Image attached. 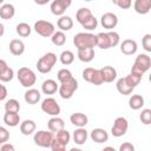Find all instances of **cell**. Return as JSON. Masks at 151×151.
Listing matches in <instances>:
<instances>
[{
	"label": "cell",
	"instance_id": "6f0895ef",
	"mask_svg": "<svg viewBox=\"0 0 151 151\" xmlns=\"http://www.w3.org/2000/svg\"><path fill=\"white\" fill-rule=\"evenodd\" d=\"M0 145H1V142H0Z\"/></svg>",
	"mask_w": 151,
	"mask_h": 151
},
{
	"label": "cell",
	"instance_id": "680465c9",
	"mask_svg": "<svg viewBox=\"0 0 151 151\" xmlns=\"http://www.w3.org/2000/svg\"><path fill=\"white\" fill-rule=\"evenodd\" d=\"M0 126H1V125H0Z\"/></svg>",
	"mask_w": 151,
	"mask_h": 151
},
{
	"label": "cell",
	"instance_id": "836d02e7",
	"mask_svg": "<svg viewBox=\"0 0 151 151\" xmlns=\"http://www.w3.org/2000/svg\"><path fill=\"white\" fill-rule=\"evenodd\" d=\"M20 103L12 98V99H8L6 103H5V111L7 112H19L20 111Z\"/></svg>",
	"mask_w": 151,
	"mask_h": 151
},
{
	"label": "cell",
	"instance_id": "e0dca14e",
	"mask_svg": "<svg viewBox=\"0 0 151 151\" xmlns=\"http://www.w3.org/2000/svg\"><path fill=\"white\" fill-rule=\"evenodd\" d=\"M70 122L77 126V127H84L87 125L88 123V118L86 114L81 113V112H76V113H72L71 117H70Z\"/></svg>",
	"mask_w": 151,
	"mask_h": 151
},
{
	"label": "cell",
	"instance_id": "484cf974",
	"mask_svg": "<svg viewBox=\"0 0 151 151\" xmlns=\"http://www.w3.org/2000/svg\"><path fill=\"white\" fill-rule=\"evenodd\" d=\"M57 26L63 32L70 31L73 27V20L68 15H60L59 19H58V21H57Z\"/></svg>",
	"mask_w": 151,
	"mask_h": 151
},
{
	"label": "cell",
	"instance_id": "f35d334b",
	"mask_svg": "<svg viewBox=\"0 0 151 151\" xmlns=\"http://www.w3.org/2000/svg\"><path fill=\"white\" fill-rule=\"evenodd\" d=\"M83 28H85V29H87V31H92V29H96L97 28V26H98V20L96 19V17L93 15L91 19H88L86 22H84L83 25Z\"/></svg>",
	"mask_w": 151,
	"mask_h": 151
},
{
	"label": "cell",
	"instance_id": "7402d4cb",
	"mask_svg": "<svg viewBox=\"0 0 151 151\" xmlns=\"http://www.w3.org/2000/svg\"><path fill=\"white\" fill-rule=\"evenodd\" d=\"M40 97H41L40 92H39L38 90H35V88H31V87H29V88L25 92V94H24L25 101H26L27 104H29V105H34V104H37V103L40 100Z\"/></svg>",
	"mask_w": 151,
	"mask_h": 151
},
{
	"label": "cell",
	"instance_id": "52a82bcc",
	"mask_svg": "<svg viewBox=\"0 0 151 151\" xmlns=\"http://www.w3.org/2000/svg\"><path fill=\"white\" fill-rule=\"evenodd\" d=\"M54 138V133L52 131H45V130H40L38 132L34 133L33 136V142L35 145L40 146V147H50L51 143Z\"/></svg>",
	"mask_w": 151,
	"mask_h": 151
},
{
	"label": "cell",
	"instance_id": "1f68e13d",
	"mask_svg": "<svg viewBox=\"0 0 151 151\" xmlns=\"http://www.w3.org/2000/svg\"><path fill=\"white\" fill-rule=\"evenodd\" d=\"M15 31H17V33H18L20 37L26 38V37H28V35L31 34L32 28H31V26H29L27 22H19V24L17 25V27H15Z\"/></svg>",
	"mask_w": 151,
	"mask_h": 151
},
{
	"label": "cell",
	"instance_id": "ffe728a7",
	"mask_svg": "<svg viewBox=\"0 0 151 151\" xmlns=\"http://www.w3.org/2000/svg\"><path fill=\"white\" fill-rule=\"evenodd\" d=\"M133 8L138 14H147L151 9V0H134Z\"/></svg>",
	"mask_w": 151,
	"mask_h": 151
},
{
	"label": "cell",
	"instance_id": "44dd1931",
	"mask_svg": "<svg viewBox=\"0 0 151 151\" xmlns=\"http://www.w3.org/2000/svg\"><path fill=\"white\" fill-rule=\"evenodd\" d=\"M4 123L7 126L11 127H15L20 124V116L19 112H7L4 114Z\"/></svg>",
	"mask_w": 151,
	"mask_h": 151
},
{
	"label": "cell",
	"instance_id": "7a4b0ae2",
	"mask_svg": "<svg viewBox=\"0 0 151 151\" xmlns=\"http://www.w3.org/2000/svg\"><path fill=\"white\" fill-rule=\"evenodd\" d=\"M73 44L77 50L94 48L97 46V37L88 32H79L73 37Z\"/></svg>",
	"mask_w": 151,
	"mask_h": 151
},
{
	"label": "cell",
	"instance_id": "8d00e7d4",
	"mask_svg": "<svg viewBox=\"0 0 151 151\" xmlns=\"http://www.w3.org/2000/svg\"><path fill=\"white\" fill-rule=\"evenodd\" d=\"M139 119L144 125H150L151 124V110L144 109L142 111V113L139 114Z\"/></svg>",
	"mask_w": 151,
	"mask_h": 151
},
{
	"label": "cell",
	"instance_id": "cb8c5ba5",
	"mask_svg": "<svg viewBox=\"0 0 151 151\" xmlns=\"http://www.w3.org/2000/svg\"><path fill=\"white\" fill-rule=\"evenodd\" d=\"M35 122L32 119H25L24 122L20 123V132L24 136H29L35 131Z\"/></svg>",
	"mask_w": 151,
	"mask_h": 151
},
{
	"label": "cell",
	"instance_id": "11a10c76",
	"mask_svg": "<svg viewBox=\"0 0 151 151\" xmlns=\"http://www.w3.org/2000/svg\"><path fill=\"white\" fill-rule=\"evenodd\" d=\"M4 1H5V0H0V5H1V4H4Z\"/></svg>",
	"mask_w": 151,
	"mask_h": 151
},
{
	"label": "cell",
	"instance_id": "e575fe53",
	"mask_svg": "<svg viewBox=\"0 0 151 151\" xmlns=\"http://www.w3.org/2000/svg\"><path fill=\"white\" fill-rule=\"evenodd\" d=\"M55 139H58L59 142H61L65 146L70 143V140H71V134H70V132L67 131V130H65V129H63V130H60V131H58V132H55Z\"/></svg>",
	"mask_w": 151,
	"mask_h": 151
},
{
	"label": "cell",
	"instance_id": "2e32d148",
	"mask_svg": "<svg viewBox=\"0 0 151 151\" xmlns=\"http://www.w3.org/2000/svg\"><path fill=\"white\" fill-rule=\"evenodd\" d=\"M100 70V73H101V78H103V81L104 83H112L113 80H116L117 78V71L114 67L112 66H104Z\"/></svg>",
	"mask_w": 151,
	"mask_h": 151
},
{
	"label": "cell",
	"instance_id": "5bb4252c",
	"mask_svg": "<svg viewBox=\"0 0 151 151\" xmlns=\"http://www.w3.org/2000/svg\"><path fill=\"white\" fill-rule=\"evenodd\" d=\"M90 137L94 143H98V144H101L109 140V133L106 132V130L100 129V127L93 129L90 133Z\"/></svg>",
	"mask_w": 151,
	"mask_h": 151
},
{
	"label": "cell",
	"instance_id": "74e56055",
	"mask_svg": "<svg viewBox=\"0 0 151 151\" xmlns=\"http://www.w3.org/2000/svg\"><path fill=\"white\" fill-rule=\"evenodd\" d=\"M72 77H73V76H72L71 71L67 70V68H61V70H59V71H58V74H57V78H58L59 83H63V81H65V80H67V79H70V78H72Z\"/></svg>",
	"mask_w": 151,
	"mask_h": 151
},
{
	"label": "cell",
	"instance_id": "9a60e30c",
	"mask_svg": "<svg viewBox=\"0 0 151 151\" xmlns=\"http://www.w3.org/2000/svg\"><path fill=\"white\" fill-rule=\"evenodd\" d=\"M47 127L50 131L55 133V132L65 129V122L63 118H60L58 116H52V118H50V120L47 122Z\"/></svg>",
	"mask_w": 151,
	"mask_h": 151
},
{
	"label": "cell",
	"instance_id": "f546056e",
	"mask_svg": "<svg viewBox=\"0 0 151 151\" xmlns=\"http://www.w3.org/2000/svg\"><path fill=\"white\" fill-rule=\"evenodd\" d=\"M129 106L132 110H139L144 106V98L140 94H132L129 98Z\"/></svg>",
	"mask_w": 151,
	"mask_h": 151
},
{
	"label": "cell",
	"instance_id": "bcb514c9",
	"mask_svg": "<svg viewBox=\"0 0 151 151\" xmlns=\"http://www.w3.org/2000/svg\"><path fill=\"white\" fill-rule=\"evenodd\" d=\"M8 139H9V132H8V130L5 129V127H2V126H0V142H1V144L5 143V142H7Z\"/></svg>",
	"mask_w": 151,
	"mask_h": 151
},
{
	"label": "cell",
	"instance_id": "ba28073f",
	"mask_svg": "<svg viewBox=\"0 0 151 151\" xmlns=\"http://www.w3.org/2000/svg\"><path fill=\"white\" fill-rule=\"evenodd\" d=\"M33 28H34V31L39 35H41L44 38H50L54 33V31H55L54 29V25L52 22H50V21H46V20H38V21H35Z\"/></svg>",
	"mask_w": 151,
	"mask_h": 151
},
{
	"label": "cell",
	"instance_id": "277c9868",
	"mask_svg": "<svg viewBox=\"0 0 151 151\" xmlns=\"http://www.w3.org/2000/svg\"><path fill=\"white\" fill-rule=\"evenodd\" d=\"M57 63V54L53 52H47L37 61V70L40 73H48L52 71Z\"/></svg>",
	"mask_w": 151,
	"mask_h": 151
},
{
	"label": "cell",
	"instance_id": "d6986e66",
	"mask_svg": "<svg viewBox=\"0 0 151 151\" xmlns=\"http://www.w3.org/2000/svg\"><path fill=\"white\" fill-rule=\"evenodd\" d=\"M9 52L13 54V55H21L24 52H25V44L22 40L20 39H13L11 40L9 42Z\"/></svg>",
	"mask_w": 151,
	"mask_h": 151
},
{
	"label": "cell",
	"instance_id": "60d3db41",
	"mask_svg": "<svg viewBox=\"0 0 151 151\" xmlns=\"http://www.w3.org/2000/svg\"><path fill=\"white\" fill-rule=\"evenodd\" d=\"M13 77H14V71H13L12 67H8V68L6 70V72H5L2 76H0V81H2V83H8V81H11V80L13 79Z\"/></svg>",
	"mask_w": 151,
	"mask_h": 151
},
{
	"label": "cell",
	"instance_id": "681fc988",
	"mask_svg": "<svg viewBox=\"0 0 151 151\" xmlns=\"http://www.w3.org/2000/svg\"><path fill=\"white\" fill-rule=\"evenodd\" d=\"M6 97H7V88H6L5 85H2L0 83V101L6 99Z\"/></svg>",
	"mask_w": 151,
	"mask_h": 151
},
{
	"label": "cell",
	"instance_id": "ac0fdd59",
	"mask_svg": "<svg viewBox=\"0 0 151 151\" xmlns=\"http://www.w3.org/2000/svg\"><path fill=\"white\" fill-rule=\"evenodd\" d=\"M58 88H59V85L53 79H46L41 84V91H42L44 94H47V96L54 94L58 91Z\"/></svg>",
	"mask_w": 151,
	"mask_h": 151
},
{
	"label": "cell",
	"instance_id": "db71d44e",
	"mask_svg": "<svg viewBox=\"0 0 151 151\" xmlns=\"http://www.w3.org/2000/svg\"><path fill=\"white\" fill-rule=\"evenodd\" d=\"M104 150H112V151H114V149H113V147H111V146H107V147H104Z\"/></svg>",
	"mask_w": 151,
	"mask_h": 151
},
{
	"label": "cell",
	"instance_id": "3957f363",
	"mask_svg": "<svg viewBox=\"0 0 151 151\" xmlns=\"http://www.w3.org/2000/svg\"><path fill=\"white\" fill-rule=\"evenodd\" d=\"M150 67H151V59H150V57L147 54H145V53H140L134 59V63H133L132 68H131V73L143 77V74L146 71H149Z\"/></svg>",
	"mask_w": 151,
	"mask_h": 151
},
{
	"label": "cell",
	"instance_id": "9c48e42d",
	"mask_svg": "<svg viewBox=\"0 0 151 151\" xmlns=\"http://www.w3.org/2000/svg\"><path fill=\"white\" fill-rule=\"evenodd\" d=\"M129 129V123H127V119L124 118V117H117L113 122V125L111 127V133L113 137H122L126 133Z\"/></svg>",
	"mask_w": 151,
	"mask_h": 151
},
{
	"label": "cell",
	"instance_id": "b9f144b4",
	"mask_svg": "<svg viewBox=\"0 0 151 151\" xmlns=\"http://www.w3.org/2000/svg\"><path fill=\"white\" fill-rule=\"evenodd\" d=\"M112 2L122 9H129L132 6V0H112Z\"/></svg>",
	"mask_w": 151,
	"mask_h": 151
},
{
	"label": "cell",
	"instance_id": "f1b7e54d",
	"mask_svg": "<svg viewBox=\"0 0 151 151\" xmlns=\"http://www.w3.org/2000/svg\"><path fill=\"white\" fill-rule=\"evenodd\" d=\"M96 53H94V48H85V50H78V59L83 63H90L93 60Z\"/></svg>",
	"mask_w": 151,
	"mask_h": 151
},
{
	"label": "cell",
	"instance_id": "8fae6325",
	"mask_svg": "<svg viewBox=\"0 0 151 151\" xmlns=\"http://www.w3.org/2000/svg\"><path fill=\"white\" fill-rule=\"evenodd\" d=\"M71 4H72V0H53L51 2L50 9L52 14L60 17V15H64V13L71 6Z\"/></svg>",
	"mask_w": 151,
	"mask_h": 151
},
{
	"label": "cell",
	"instance_id": "4fadbf2b",
	"mask_svg": "<svg viewBox=\"0 0 151 151\" xmlns=\"http://www.w3.org/2000/svg\"><path fill=\"white\" fill-rule=\"evenodd\" d=\"M137 50H138V45L137 41L133 39H125L120 44V51L125 55H132L137 52Z\"/></svg>",
	"mask_w": 151,
	"mask_h": 151
},
{
	"label": "cell",
	"instance_id": "30bf717a",
	"mask_svg": "<svg viewBox=\"0 0 151 151\" xmlns=\"http://www.w3.org/2000/svg\"><path fill=\"white\" fill-rule=\"evenodd\" d=\"M41 110L50 116H59L60 113V106L52 97H47L41 101Z\"/></svg>",
	"mask_w": 151,
	"mask_h": 151
},
{
	"label": "cell",
	"instance_id": "ee69618b",
	"mask_svg": "<svg viewBox=\"0 0 151 151\" xmlns=\"http://www.w3.org/2000/svg\"><path fill=\"white\" fill-rule=\"evenodd\" d=\"M142 45H143V48L146 52H151V34H145L143 37Z\"/></svg>",
	"mask_w": 151,
	"mask_h": 151
},
{
	"label": "cell",
	"instance_id": "8992f818",
	"mask_svg": "<svg viewBox=\"0 0 151 151\" xmlns=\"http://www.w3.org/2000/svg\"><path fill=\"white\" fill-rule=\"evenodd\" d=\"M78 90V81L76 78H70L63 83H60V86L58 88V92L63 99H70L73 97L74 92Z\"/></svg>",
	"mask_w": 151,
	"mask_h": 151
},
{
	"label": "cell",
	"instance_id": "4dcf8cb0",
	"mask_svg": "<svg viewBox=\"0 0 151 151\" xmlns=\"http://www.w3.org/2000/svg\"><path fill=\"white\" fill-rule=\"evenodd\" d=\"M51 41L55 46H63L66 42V35L63 31H54V33L51 35Z\"/></svg>",
	"mask_w": 151,
	"mask_h": 151
},
{
	"label": "cell",
	"instance_id": "816d5d0a",
	"mask_svg": "<svg viewBox=\"0 0 151 151\" xmlns=\"http://www.w3.org/2000/svg\"><path fill=\"white\" fill-rule=\"evenodd\" d=\"M51 0H34V2L37 4V5H40V6H42V5H46V4H48Z\"/></svg>",
	"mask_w": 151,
	"mask_h": 151
},
{
	"label": "cell",
	"instance_id": "6da1fadb",
	"mask_svg": "<svg viewBox=\"0 0 151 151\" xmlns=\"http://www.w3.org/2000/svg\"><path fill=\"white\" fill-rule=\"evenodd\" d=\"M96 37H97V46L101 50H109L111 47H114L120 41L119 34L114 31L100 32Z\"/></svg>",
	"mask_w": 151,
	"mask_h": 151
},
{
	"label": "cell",
	"instance_id": "d6a6232c",
	"mask_svg": "<svg viewBox=\"0 0 151 151\" xmlns=\"http://www.w3.org/2000/svg\"><path fill=\"white\" fill-rule=\"evenodd\" d=\"M59 59H60V63L63 65H71L73 61H74V54L72 51H63L59 55Z\"/></svg>",
	"mask_w": 151,
	"mask_h": 151
},
{
	"label": "cell",
	"instance_id": "7bdbcfd3",
	"mask_svg": "<svg viewBox=\"0 0 151 151\" xmlns=\"http://www.w3.org/2000/svg\"><path fill=\"white\" fill-rule=\"evenodd\" d=\"M50 149L53 150V151H64V150L66 149V146H65L61 142H59L58 139H55V137H54L53 140H52V143H51Z\"/></svg>",
	"mask_w": 151,
	"mask_h": 151
},
{
	"label": "cell",
	"instance_id": "603a6c76",
	"mask_svg": "<svg viewBox=\"0 0 151 151\" xmlns=\"http://www.w3.org/2000/svg\"><path fill=\"white\" fill-rule=\"evenodd\" d=\"M73 142L78 145H83L85 144V142L88 138V132L84 129V127H78L73 131Z\"/></svg>",
	"mask_w": 151,
	"mask_h": 151
},
{
	"label": "cell",
	"instance_id": "83f0119b",
	"mask_svg": "<svg viewBox=\"0 0 151 151\" xmlns=\"http://www.w3.org/2000/svg\"><path fill=\"white\" fill-rule=\"evenodd\" d=\"M93 17V14H92V12H91V9H88V8H86V7H81V8H79L78 11H77V13H76V19H77V21L80 24V25H83L84 22H86L88 19H91Z\"/></svg>",
	"mask_w": 151,
	"mask_h": 151
},
{
	"label": "cell",
	"instance_id": "4316f807",
	"mask_svg": "<svg viewBox=\"0 0 151 151\" xmlns=\"http://www.w3.org/2000/svg\"><path fill=\"white\" fill-rule=\"evenodd\" d=\"M116 87H117L118 92H119L120 94H123V96H129V94H131L132 91L134 90L132 86H130V85L126 83L125 78H119V79L117 80Z\"/></svg>",
	"mask_w": 151,
	"mask_h": 151
},
{
	"label": "cell",
	"instance_id": "9f6ffc18",
	"mask_svg": "<svg viewBox=\"0 0 151 151\" xmlns=\"http://www.w3.org/2000/svg\"><path fill=\"white\" fill-rule=\"evenodd\" d=\"M84 1H92V0H84Z\"/></svg>",
	"mask_w": 151,
	"mask_h": 151
},
{
	"label": "cell",
	"instance_id": "7c38bea8",
	"mask_svg": "<svg viewBox=\"0 0 151 151\" xmlns=\"http://www.w3.org/2000/svg\"><path fill=\"white\" fill-rule=\"evenodd\" d=\"M100 24L104 28L112 31L118 25V17L112 12H106L100 18Z\"/></svg>",
	"mask_w": 151,
	"mask_h": 151
},
{
	"label": "cell",
	"instance_id": "f907efd6",
	"mask_svg": "<svg viewBox=\"0 0 151 151\" xmlns=\"http://www.w3.org/2000/svg\"><path fill=\"white\" fill-rule=\"evenodd\" d=\"M8 67H9V66L7 65V63H6L5 60L0 59V76H2V74L6 72V70H7Z\"/></svg>",
	"mask_w": 151,
	"mask_h": 151
},
{
	"label": "cell",
	"instance_id": "7dc6e473",
	"mask_svg": "<svg viewBox=\"0 0 151 151\" xmlns=\"http://www.w3.org/2000/svg\"><path fill=\"white\" fill-rule=\"evenodd\" d=\"M133 150H134V146H133L131 143H129V142L123 143V144L119 146V151H133Z\"/></svg>",
	"mask_w": 151,
	"mask_h": 151
},
{
	"label": "cell",
	"instance_id": "5b68a950",
	"mask_svg": "<svg viewBox=\"0 0 151 151\" xmlns=\"http://www.w3.org/2000/svg\"><path fill=\"white\" fill-rule=\"evenodd\" d=\"M17 77H18V80L21 84V86H24L26 88L32 87L37 81L35 73L28 67H20L17 72Z\"/></svg>",
	"mask_w": 151,
	"mask_h": 151
},
{
	"label": "cell",
	"instance_id": "c3c4849f",
	"mask_svg": "<svg viewBox=\"0 0 151 151\" xmlns=\"http://www.w3.org/2000/svg\"><path fill=\"white\" fill-rule=\"evenodd\" d=\"M0 150H1V151H7V150H9V151H14L15 147H14L12 144L5 142V143H2V144L0 145Z\"/></svg>",
	"mask_w": 151,
	"mask_h": 151
},
{
	"label": "cell",
	"instance_id": "d590c367",
	"mask_svg": "<svg viewBox=\"0 0 151 151\" xmlns=\"http://www.w3.org/2000/svg\"><path fill=\"white\" fill-rule=\"evenodd\" d=\"M125 78V80H126V83L130 85V86H132L133 88L140 83V80H142V77L140 76H137V74H133V73H131L130 72V74H127L126 77H124Z\"/></svg>",
	"mask_w": 151,
	"mask_h": 151
},
{
	"label": "cell",
	"instance_id": "f5cc1de1",
	"mask_svg": "<svg viewBox=\"0 0 151 151\" xmlns=\"http://www.w3.org/2000/svg\"><path fill=\"white\" fill-rule=\"evenodd\" d=\"M4 33H5V27H4V25L0 22V38L4 35Z\"/></svg>",
	"mask_w": 151,
	"mask_h": 151
},
{
	"label": "cell",
	"instance_id": "d4e9b609",
	"mask_svg": "<svg viewBox=\"0 0 151 151\" xmlns=\"http://www.w3.org/2000/svg\"><path fill=\"white\" fill-rule=\"evenodd\" d=\"M15 8L12 4H2L0 7V18L4 20H9L14 17Z\"/></svg>",
	"mask_w": 151,
	"mask_h": 151
},
{
	"label": "cell",
	"instance_id": "ab89813d",
	"mask_svg": "<svg viewBox=\"0 0 151 151\" xmlns=\"http://www.w3.org/2000/svg\"><path fill=\"white\" fill-rule=\"evenodd\" d=\"M104 81H103V78H101V73H100V70L99 68H94V72H93V76H92V79H91V84L96 85V86H99L101 85Z\"/></svg>",
	"mask_w": 151,
	"mask_h": 151
},
{
	"label": "cell",
	"instance_id": "f6af8a7d",
	"mask_svg": "<svg viewBox=\"0 0 151 151\" xmlns=\"http://www.w3.org/2000/svg\"><path fill=\"white\" fill-rule=\"evenodd\" d=\"M93 72H94V68H92V67H86V68L83 71V78H84V80H86L87 83H91Z\"/></svg>",
	"mask_w": 151,
	"mask_h": 151
}]
</instances>
